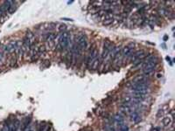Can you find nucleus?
Returning <instances> with one entry per match:
<instances>
[{"mask_svg": "<svg viewBox=\"0 0 175 131\" xmlns=\"http://www.w3.org/2000/svg\"><path fill=\"white\" fill-rule=\"evenodd\" d=\"M62 20H66V21H73V19H66V18H63Z\"/></svg>", "mask_w": 175, "mask_h": 131, "instance_id": "nucleus-16", "label": "nucleus"}, {"mask_svg": "<svg viewBox=\"0 0 175 131\" xmlns=\"http://www.w3.org/2000/svg\"><path fill=\"white\" fill-rule=\"evenodd\" d=\"M15 48H16V41H10L8 44H5L2 46L1 51L5 54L12 55L15 53Z\"/></svg>", "mask_w": 175, "mask_h": 131, "instance_id": "nucleus-2", "label": "nucleus"}, {"mask_svg": "<svg viewBox=\"0 0 175 131\" xmlns=\"http://www.w3.org/2000/svg\"><path fill=\"white\" fill-rule=\"evenodd\" d=\"M114 21H115V19H114V16H111L109 19H108L107 20L103 21V25L105 26H109V25H111L113 23H114Z\"/></svg>", "mask_w": 175, "mask_h": 131, "instance_id": "nucleus-7", "label": "nucleus"}, {"mask_svg": "<svg viewBox=\"0 0 175 131\" xmlns=\"http://www.w3.org/2000/svg\"><path fill=\"white\" fill-rule=\"evenodd\" d=\"M142 122V116H141L140 115H138V116H137V117L133 120V122L135 124H138V123H139V122Z\"/></svg>", "mask_w": 175, "mask_h": 131, "instance_id": "nucleus-11", "label": "nucleus"}, {"mask_svg": "<svg viewBox=\"0 0 175 131\" xmlns=\"http://www.w3.org/2000/svg\"><path fill=\"white\" fill-rule=\"evenodd\" d=\"M25 37L27 38V39H29V40H30V41L32 42L33 45L37 44V43H36V34H35L33 32H32L31 30H27V31H26Z\"/></svg>", "mask_w": 175, "mask_h": 131, "instance_id": "nucleus-4", "label": "nucleus"}, {"mask_svg": "<svg viewBox=\"0 0 175 131\" xmlns=\"http://www.w3.org/2000/svg\"><path fill=\"white\" fill-rule=\"evenodd\" d=\"M157 77H158V78H161L162 75H161V74H158V75H157Z\"/></svg>", "mask_w": 175, "mask_h": 131, "instance_id": "nucleus-17", "label": "nucleus"}, {"mask_svg": "<svg viewBox=\"0 0 175 131\" xmlns=\"http://www.w3.org/2000/svg\"><path fill=\"white\" fill-rule=\"evenodd\" d=\"M58 31L60 33H62V32H65L67 31V26L65 24H61V25H59V27H58Z\"/></svg>", "mask_w": 175, "mask_h": 131, "instance_id": "nucleus-9", "label": "nucleus"}, {"mask_svg": "<svg viewBox=\"0 0 175 131\" xmlns=\"http://www.w3.org/2000/svg\"><path fill=\"white\" fill-rule=\"evenodd\" d=\"M27 131H33V130H31V129H30V130H27Z\"/></svg>", "mask_w": 175, "mask_h": 131, "instance_id": "nucleus-19", "label": "nucleus"}, {"mask_svg": "<svg viewBox=\"0 0 175 131\" xmlns=\"http://www.w3.org/2000/svg\"><path fill=\"white\" fill-rule=\"evenodd\" d=\"M168 39H169V38H168V36H167V35H165V36L163 37V40H164V41H166V40H167Z\"/></svg>", "mask_w": 175, "mask_h": 131, "instance_id": "nucleus-15", "label": "nucleus"}, {"mask_svg": "<svg viewBox=\"0 0 175 131\" xmlns=\"http://www.w3.org/2000/svg\"><path fill=\"white\" fill-rule=\"evenodd\" d=\"M164 115V110L163 109H159L156 114V117L157 118H161Z\"/></svg>", "mask_w": 175, "mask_h": 131, "instance_id": "nucleus-12", "label": "nucleus"}, {"mask_svg": "<svg viewBox=\"0 0 175 131\" xmlns=\"http://www.w3.org/2000/svg\"><path fill=\"white\" fill-rule=\"evenodd\" d=\"M72 3H73V1H68V2H67V5H70Z\"/></svg>", "mask_w": 175, "mask_h": 131, "instance_id": "nucleus-18", "label": "nucleus"}, {"mask_svg": "<svg viewBox=\"0 0 175 131\" xmlns=\"http://www.w3.org/2000/svg\"><path fill=\"white\" fill-rule=\"evenodd\" d=\"M74 42L77 44V46L80 47V49H81V51H84L88 48V39L84 33H79V34L76 36L75 39H74Z\"/></svg>", "mask_w": 175, "mask_h": 131, "instance_id": "nucleus-1", "label": "nucleus"}, {"mask_svg": "<svg viewBox=\"0 0 175 131\" xmlns=\"http://www.w3.org/2000/svg\"><path fill=\"white\" fill-rule=\"evenodd\" d=\"M5 53L0 50V65H2V63L4 62V60H5Z\"/></svg>", "mask_w": 175, "mask_h": 131, "instance_id": "nucleus-13", "label": "nucleus"}, {"mask_svg": "<svg viewBox=\"0 0 175 131\" xmlns=\"http://www.w3.org/2000/svg\"><path fill=\"white\" fill-rule=\"evenodd\" d=\"M46 48L45 46L41 45V46H38V56H39V57L44 55V54L46 53Z\"/></svg>", "mask_w": 175, "mask_h": 131, "instance_id": "nucleus-6", "label": "nucleus"}, {"mask_svg": "<svg viewBox=\"0 0 175 131\" xmlns=\"http://www.w3.org/2000/svg\"><path fill=\"white\" fill-rule=\"evenodd\" d=\"M118 129H119V131H129V127L127 126V124H125V123H123L122 125H120L118 127Z\"/></svg>", "mask_w": 175, "mask_h": 131, "instance_id": "nucleus-10", "label": "nucleus"}, {"mask_svg": "<svg viewBox=\"0 0 175 131\" xmlns=\"http://www.w3.org/2000/svg\"><path fill=\"white\" fill-rule=\"evenodd\" d=\"M57 37V34L53 32H47L46 33L43 34V39L45 40L46 43H51V42H54Z\"/></svg>", "mask_w": 175, "mask_h": 131, "instance_id": "nucleus-3", "label": "nucleus"}, {"mask_svg": "<svg viewBox=\"0 0 175 131\" xmlns=\"http://www.w3.org/2000/svg\"><path fill=\"white\" fill-rule=\"evenodd\" d=\"M153 130L154 131H161V128H159V127H156V128L153 129Z\"/></svg>", "mask_w": 175, "mask_h": 131, "instance_id": "nucleus-14", "label": "nucleus"}, {"mask_svg": "<svg viewBox=\"0 0 175 131\" xmlns=\"http://www.w3.org/2000/svg\"><path fill=\"white\" fill-rule=\"evenodd\" d=\"M161 122L164 126H169V125L173 122V119H172V117L166 116V117H164L163 119L161 120Z\"/></svg>", "mask_w": 175, "mask_h": 131, "instance_id": "nucleus-5", "label": "nucleus"}, {"mask_svg": "<svg viewBox=\"0 0 175 131\" xmlns=\"http://www.w3.org/2000/svg\"><path fill=\"white\" fill-rule=\"evenodd\" d=\"M17 2H15V1H14L13 2V4H12V5H11V7H10L9 8V10H8V13H10V14H12V13H13L14 12H15V11H16L17 10V8H18V6H17Z\"/></svg>", "mask_w": 175, "mask_h": 131, "instance_id": "nucleus-8", "label": "nucleus"}]
</instances>
